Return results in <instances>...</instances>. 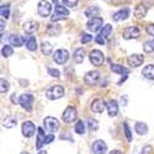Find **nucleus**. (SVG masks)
<instances>
[{
    "label": "nucleus",
    "instance_id": "e433bc0d",
    "mask_svg": "<svg viewBox=\"0 0 154 154\" xmlns=\"http://www.w3.org/2000/svg\"><path fill=\"white\" fill-rule=\"evenodd\" d=\"M123 130H125V136H126L127 140H128V142H131V140H132V133H131L130 127H128V125L126 122L123 123Z\"/></svg>",
    "mask_w": 154,
    "mask_h": 154
},
{
    "label": "nucleus",
    "instance_id": "4c0bfd02",
    "mask_svg": "<svg viewBox=\"0 0 154 154\" xmlns=\"http://www.w3.org/2000/svg\"><path fill=\"white\" fill-rule=\"evenodd\" d=\"M88 125H89V128H90L91 131H96L97 128H99V123H97V121L94 120V119H89V120H88Z\"/></svg>",
    "mask_w": 154,
    "mask_h": 154
},
{
    "label": "nucleus",
    "instance_id": "58836bf2",
    "mask_svg": "<svg viewBox=\"0 0 154 154\" xmlns=\"http://www.w3.org/2000/svg\"><path fill=\"white\" fill-rule=\"evenodd\" d=\"M93 40V36L91 35H89V33H84L83 36H82V38H80V42L83 43V45H85V43H89Z\"/></svg>",
    "mask_w": 154,
    "mask_h": 154
},
{
    "label": "nucleus",
    "instance_id": "c03bdc74",
    "mask_svg": "<svg viewBox=\"0 0 154 154\" xmlns=\"http://www.w3.org/2000/svg\"><path fill=\"white\" fill-rule=\"evenodd\" d=\"M147 32H148V35L154 36V23H152V25H149V26H147Z\"/></svg>",
    "mask_w": 154,
    "mask_h": 154
},
{
    "label": "nucleus",
    "instance_id": "dca6fc26",
    "mask_svg": "<svg viewBox=\"0 0 154 154\" xmlns=\"http://www.w3.org/2000/svg\"><path fill=\"white\" fill-rule=\"evenodd\" d=\"M46 138L47 134H45L43 132V128H37V142H36V148L37 149H41L43 144H46Z\"/></svg>",
    "mask_w": 154,
    "mask_h": 154
},
{
    "label": "nucleus",
    "instance_id": "5701e85b",
    "mask_svg": "<svg viewBox=\"0 0 154 154\" xmlns=\"http://www.w3.org/2000/svg\"><path fill=\"white\" fill-rule=\"evenodd\" d=\"M22 29H23L25 32L32 33V32H35V31L38 29V22H36V21H27V22L23 23Z\"/></svg>",
    "mask_w": 154,
    "mask_h": 154
},
{
    "label": "nucleus",
    "instance_id": "f257e3e1",
    "mask_svg": "<svg viewBox=\"0 0 154 154\" xmlns=\"http://www.w3.org/2000/svg\"><path fill=\"white\" fill-rule=\"evenodd\" d=\"M64 95V89L60 85L51 86L46 90V96L49 100H58Z\"/></svg>",
    "mask_w": 154,
    "mask_h": 154
},
{
    "label": "nucleus",
    "instance_id": "aec40b11",
    "mask_svg": "<svg viewBox=\"0 0 154 154\" xmlns=\"http://www.w3.org/2000/svg\"><path fill=\"white\" fill-rule=\"evenodd\" d=\"M105 109V102L102 101L101 99H96L91 102V110L96 113H101Z\"/></svg>",
    "mask_w": 154,
    "mask_h": 154
},
{
    "label": "nucleus",
    "instance_id": "f704fd0d",
    "mask_svg": "<svg viewBox=\"0 0 154 154\" xmlns=\"http://www.w3.org/2000/svg\"><path fill=\"white\" fill-rule=\"evenodd\" d=\"M143 49H144L146 53H152L153 51H154V40H149V41L144 42Z\"/></svg>",
    "mask_w": 154,
    "mask_h": 154
},
{
    "label": "nucleus",
    "instance_id": "c9c22d12",
    "mask_svg": "<svg viewBox=\"0 0 154 154\" xmlns=\"http://www.w3.org/2000/svg\"><path fill=\"white\" fill-rule=\"evenodd\" d=\"M0 83H2V86H0V93H2V94H5V93L9 90V88H10L9 82H6L4 78H2Z\"/></svg>",
    "mask_w": 154,
    "mask_h": 154
},
{
    "label": "nucleus",
    "instance_id": "f3484780",
    "mask_svg": "<svg viewBox=\"0 0 154 154\" xmlns=\"http://www.w3.org/2000/svg\"><path fill=\"white\" fill-rule=\"evenodd\" d=\"M128 16H130V9L125 8V9H121L120 11H117V12H115L113 16H112V20L113 21H122V20H126Z\"/></svg>",
    "mask_w": 154,
    "mask_h": 154
},
{
    "label": "nucleus",
    "instance_id": "a18cd8bd",
    "mask_svg": "<svg viewBox=\"0 0 154 154\" xmlns=\"http://www.w3.org/2000/svg\"><path fill=\"white\" fill-rule=\"evenodd\" d=\"M54 140V136L53 134H47V138H46V144H49L51 142Z\"/></svg>",
    "mask_w": 154,
    "mask_h": 154
},
{
    "label": "nucleus",
    "instance_id": "a878e982",
    "mask_svg": "<svg viewBox=\"0 0 154 154\" xmlns=\"http://www.w3.org/2000/svg\"><path fill=\"white\" fill-rule=\"evenodd\" d=\"M52 49H53V47H52V45H51L49 42L43 41L41 43V51H42V53L45 56H49L51 53H52Z\"/></svg>",
    "mask_w": 154,
    "mask_h": 154
},
{
    "label": "nucleus",
    "instance_id": "b1692460",
    "mask_svg": "<svg viewBox=\"0 0 154 154\" xmlns=\"http://www.w3.org/2000/svg\"><path fill=\"white\" fill-rule=\"evenodd\" d=\"M134 131L139 134V136H144L148 132V126L144 122H137L134 126Z\"/></svg>",
    "mask_w": 154,
    "mask_h": 154
},
{
    "label": "nucleus",
    "instance_id": "cd10ccee",
    "mask_svg": "<svg viewBox=\"0 0 154 154\" xmlns=\"http://www.w3.org/2000/svg\"><path fill=\"white\" fill-rule=\"evenodd\" d=\"M47 32L52 36H58L60 33V26L59 25H48Z\"/></svg>",
    "mask_w": 154,
    "mask_h": 154
},
{
    "label": "nucleus",
    "instance_id": "4468645a",
    "mask_svg": "<svg viewBox=\"0 0 154 154\" xmlns=\"http://www.w3.org/2000/svg\"><path fill=\"white\" fill-rule=\"evenodd\" d=\"M143 60H144V57L140 56V54H132V56L128 57V59H127L128 64H130L132 68H137L139 66H142Z\"/></svg>",
    "mask_w": 154,
    "mask_h": 154
},
{
    "label": "nucleus",
    "instance_id": "4be33fe9",
    "mask_svg": "<svg viewBox=\"0 0 154 154\" xmlns=\"http://www.w3.org/2000/svg\"><path fill=\"white\" fill-rule=\"evenodd\" d=\"M142 74L144 78H147L149 80H154V64H148V66H146L142 70Z\"/></svg>",
    "mask_w": 154,
    "mask_h": 154
},
{
    "label": "nucleus",
    "instance_id": "c756f323",
    "mask_svg": "<svg viewBox=\"0 0 154 154\" xmlns=\"http://www.w3.org/2000/svg\"><path fill=\"white\" fill-rule=\"evenodd\" d=\"M74 131L75 133H78V134H84L85 132V125L82 120H79L78 122H76V125L74 126Z\"/></svg>",
    "mask_w": 154,
    "mask_h": 154
},
{
    "label": "nucleus",
    "instance_id": "2eb2a0df",
    "mask_svg": "<svg viewBox=\"0 0 154 154\" xmlns=\"http://www.w3.org/2000/svg\"><path fill=\"white\" fill-rule=\"evenodd\" d=\"M106 107H107L109 116H111V117L117 116V113H119V105H117V101L116 100H110L107 102Z\"/></svg>",
    "mask_w": 154,
    "mask_h": 154
},
{
    "label": "nucleus",
    "instance_id": "7c9ffc66",
    "mask_svg": "<svg viewBox=\"0 0 154 154\" xmlns=\"http://www.w3.org/2000/svg\"><path fill=\"white\" fill-rule=\"evenodd\" d=\"M4 127H6V128H12V127H15L16 126V119L15 117H11V116H9V117H6L5 120H4Z\"/></svg>",
    "mask_w": 154,
    "mask_h": 154
},
{
    "label": "nucleus",
    "instance_id": "49530a36",
    "mask_svg": "<svg viewBox=\"0 0 154 154\" xmlns=\"http://www.w3.org/2000/svg\"><path fill=\"white\" fill-rule=\"evenodd\" d=\"M10 99H11V102H12V104H16L17 101H20V99H17V95H16V94H12Z\"/></svg>",
    "mask_w": 154,
    "mask_h": 154
},
{
    "label": "nucleus",
    "instance_id": "9d476101",
    "mask_svg": "<svg viewBox=\"0 0 154 154\" xmlns=\"http://www.w3.org/2000/svg\"><path fill=\"white\" fill-rule=\"evenodd\" d=\"M68 58H69V53H68L67 49H58V51H56L54 54H53V59L58 64L67 63Z\"/></svg>",
    "mask_w": 154,
    "mask_h": 154
},
{
    "label": "nucleus",
    "instance_id": "c85d7f7f",
    "mask_svg": "<svg viewBox=\"0 0 154 154\" xmlns=\"http://www.w3.org/2000/svg\"><path fill=\"white\" fill-rule=\"evenodd\" d=\"M26 47H27L29 51H31V52H35V51L37 49V42H36L35 37H30L26 41Z\"/></svg>",
    "mask_w": 154,
    "mask_h": 154
},
{
    "label": "nucleus",
    "instance_id": "393cba45",
    "mask_svg": "<svg viewBox=\"0 0 154 154\" xmlns=\"http://www.w3.org/2000/svg\"><path fill=\"white\" fill-rule=\"evenodd\" d=\"M99 14H100V9L97 6H90V8H88L85 10V16L89 17V19L96 17Z\"/></svg>",
    "mask_w": 154,
    "mask_h": 154
},
{
    "label": "nucleus",
    "instance_id": "6e6552de",
    "mask_svg": "<svg viewBox=\"0 0 154 154\" xmlns=\"http://www.w3.org/2000/svg\"><path fill=\"white\" fill-rule=\"evenodd\" d=\"M21 131H22L23 137H26V138H31V137L35 134L36 126H35V123H33V122H31V121H25V122L22 123Z\"/></svg>",
    "mask_w": 154,
    "mask_h": 154
},
{
    "label": "nucleus",
    "instance_id": "79ce46f5",
    "mask_svg": "<svg viewBox=\"0 0 154 154\" xmlns=\"http://www.w3.org/2000/svg\"><path fill=\"white\" fill-rule=\"evenodd\" d=\"M153 150V147L152 146H149V144H147V146H144L143 147V149L140 150V153L139 154H150V152Z\"/></svg>",
    "mask_w": 154,
    "mask_h": 154
},
{
    "label": "nucleus",
    "instance_id": "f03ea898",
    "mask_svg": "<svg viewBox=\"0 0 154 154\" xmlns=\"http://www.w3.org/2000/svg\"><path fill=\"white\" fill-rule=\"evenodd\" d=\"M68 15H69V10L67 8H64V6L58 4V5H56L54 14L51 16V20H52V22H57L59 20H64Z\"/></svg>",
    "mask_w": 154,
    "mask_h": 154
},
{
    "label": "nucleus",
    "instance_id": "f8f14e48",
    "mask_svg": "<svg viewBox=\"0 0 154 154\" xmlns=\"http://www.w3.org/2000/svg\"><path fill=\"white\" fill-rule=\"evenodd\" d=\"M100 79V73L97 70H91L85 74L84 76V82L88 84V85H95Z\"/></svg>",
    "mask_w": 154,
    "mask_h": 154
},
{
    "label": "nucleus",
    "instance_id": "473e14b6",
    "mask_svg": "<svg viewBox=\"0 0 154 154\" xmlns=\"http://www.w3.org/2000/svg\"><path fill=\"white\" fill-rule=\"evenodd\" d=\"M0 14H2V17L3 20L8 19L10 16V6L9 4H5V5H2V8H0Z\"/></svg>",
    "mask_w": 154,
    "mask_h": 154
},
{
    "label": "nucleus",
    "instance_id": "7ed1b4c3",
    "mask_svg": "<svg viewBox=\"0 0 154 154\" xmlns=\"http://www.w3.org/2000/svg\"><path fill=\"white\" fill-rule=\"evenodd\" d=\"M43 125H45V130L49 133L57 132L59 128V121L54 117H46L43 121Z\"/></svg>",
    "mask_w": 154,
    "mask_h": 154
},
{
    "label": "nucleus",
    "instance_id": "423d86ee",
    "mask_svg": "<svg viewBox=\"0 0 154 154\" xmlns=\"http://www.w3.org/2000/svg\"><path fill=\"white\" fill-rule=\"evenodd\" d=\"M32 102H33V96L31 94H23L20 96L19 104L25 111H27V112L32 111Z\"/></svg>",
    "mask_w": 154,
    "mask_h": 154
},
{
    "label": "nucleus",
    "instance_id": "2f4dec72",
    "mask_svg": "<svg viewBox=\"0 0 154 154\" xmlns=\"http://www.w3.org/2000/svg\"><path fill=\"white\" fill-rule=\"evenodd\" d=\"M111 32H112V26H111V25H109V23H106L105 26H102L100 35L104 37V38H107V37L111 35Z\"/></svg>",
    "mask_w": 154,
    "mask_h": 154
},
{
    "label": "nucleus",
    "instance_id": "a211bd4d",
    "mask_svg": "<svg viewBox=\"0 0 154 154\" xmlns=\"http://www.w3.org/2000/svg\"><path fill=\"white\" fill-rule=\"evenodd\" d=\"M147 6L144 5V4H139V5H137L136 6V9H134V16L138 19V20H140V19H144L146 17V15H147Z\"/></svg>",
    "mask_w": 154,
    "mask_h": 154
},
{
    "label": "nucleus",
    "instance_id": "bb28decb",
    "mask_svg": "<svg viewBox=\"0 0 154 154\" xmlns=\"http://www.w3.org/2000/svg\"><path fill=\"white\" fill-rule=\"evenodd\" d=\"M111 70L117 74H128V72H130L127 68H125L123 66H120V64H111Z\"/></svg>",
    "mask_w": 154,
    "mask_h": 154
},
{
    "label": "nucleus",
    "instance_id": "ddd939ff",
    "mask_svg": "<svg viewBox=\"0 0 154 154\" xmlns=\"http://www.w3.org/2000/svg\"><path fill=\"white\" fill-rule=\"evenodd\" d=\"M93 152L94 154H105L107 150V144L101 139H97L93 143Z\"/></svg>",
    "mask_w": 154,
    "mask_h": 154
},
{
    "label": "nucleus",
    "instance_id": "ea45409f",
    "mask_svg": "<svg viewBox=\"0 0 154 154\" xmlns=\"http://www.w3.org/2000/svg\"><path fill=\"white\" fill-rule=\"evenodd\" d=\"M63 3H64V5H66V6H69V8H74V6H76V5H78L79 0H63Z\"/></svg>",
    "mask_w": 154,
    "mask_h": 154
},
{
    "label": "nucleus",
    "instance_id": "39448f33",
    "mask_svg": "<svg viewBox=\"0 0 154 154\" xmlns=\"http://www.w3.org/2000/svg\"><path fill=\"white\" fill-rule=\"evenodd\" d=\"M102 25H104V20L99 16H96L93 19H89V21L86 23V29L90 32H96L100 29H102Z\"/></svg>",
    "mask_w": 154,
    "mask_h": 154
},
{
    "label": "nucleus",
    "instance_id": "1a4fd4ad",
    "mask_svg": "<svg viewBox=\"0 0 154 154\" xmlns=\"http://www.w3.org/2000/svg\"><path fill=\"white\" fill-rule=\"evenodd\" d=\"M76 109L73 107V106H68L66 110H64L63 115H62V119L64 122H67V123H70V122H74V120L76 119Z\"/></svg>",
    "mask_w": 154,
    "mask_h": 154
},
{
    "label": "nucleus",
    "instance_id": "72a5a7b5",
    "mask_svg": "<svg viewBox=\"0 0 154 154\" xmlns=\"http://www.w3.org/2000/svg\"><path fill=\"white\" fill-rule=\"evenodd\" d=\"M12 53H14V49H12L11 46L5 45V46L3 47V49H2V54H3L4 58H9L10 56H12Z\"/></svg>",
    "mask_w": 154,
    "mask_h": 154
},
{
    "label": "nucleus",
    "instance_id": "3c124183",
    "mask_svg": "<svg viewBox=\"0 0 154 154\" xmlns=\"http://www.w3.org/2000/svg\"><path fill=\"white\" fill-rule=\"evenodd\" d=\"M21 154H29V153H27V152H22Z\"/></svg>",
    "mask_w": 154,
    "mask_h": 154
},
{
    "label": "nucleus",
    "instance_id": "de8ad7c7",
    "mask_svg": "<svg viewBox=\"0 0 154 154\" xmlns=\"http://www.w3.org/2000/svg\"><path fill=\"white\" fill-rule=\"evenodd\" d=\"M109 154H121V152L120 150H111Z\"/></svg>",
    "mask_w": 154,
    "mask_h": 154
},
{
    "label": "nucleus",
    "instance_id": "412c9836",
    "mask_svg": "<svg viewBox=\"0 0 154 154\" xmlns=\"http://www.w3.org/2000/svg\"><path fill=\"white\" fill-rule=\"evenodd\" d=\"M73 58H74V62L75 63H83L84 62V58H85V51L84 48H76L74 51V54H73Z\"/></svg>",
    "mask_w": 154,
    "mask_h": 154
},
{
    "label": "nucleus",
    "instance_id": "8fccbe9b",
    "mask_svg": "<svg viewBox=\"0 0 154 154\" xmlns=\"http://www.w3.org/2000/svg\"><path fill=\"white\" fill-rule=\"evenodd\" d=\"M52 2H53V3L56 4V5H58V4H57V2H58V0H52Z\"/></svg>",
    "mask_w": 154,
    "mask_h": 154
},
{
    "label": "nucleus",
    "instance_id": "37998d69",
    "mask_svg": "<svg viewBox=\"0 0 154 154\" xmlns=\"http://www.w3.org/2000/svg\"><path fill=\"white\" fill-rule=\"evenodd\" d=\"M95 41H96V43H99V45H102V46L105 45V38L102 37L101 35H99V36L95 37Z\"/></svg>",
    "mask_w": 154,
    "mask_h": 154
},
{
    "label": "nucleus",
    "instance_id": "9b49d317",
    "mask_svg": "<svg viewBox=\"0 0 154 154\" xmlns=\"http://www.w3.org/2000/svg\"><path fill=\"white\" fill-rule=\"evenodd\" d=\"M125 40H132V38H137L139 36V29L137 26H128L123 30L122 33Z\"/></svg>",
    "mask_w": 154,
    "mask_h": 154
},
{
    "label": "nucleus",
    "instance_id": "20e7f679",
    "mask_svg": "<svg viewBox=\"0 0 154 154\" xmlns=\"http://www.w3.org/2000/svg\"><path fill=\"white\" fill-rule=\"evenodd\" d=\"M89 59H90L91 64H94L96 67H100V66H102V63H104L105 57H104V53H102L101 51L94 49L90 52V54H89Z\"/></svg>",
    "mask_w": 154,
    "mask_h": 154
},
{
    "label": "nucleus",
    "instance_id": "6ab92c4d",
    "mask_svg": "<svg viewBox=\"0 0 154 154\" xmlns=\"http://www.w3.org/2000/svg\"><path fill=\"white\" fill-rule=\"evenodd\" d=\"M9 42L11 46H15V47H22L25 43V38L20 35H12L9 38Z\"/></svg>",
    "mask_w": 154,
    "mask_h": 154
},
{
    "label": "nucleus",
    "instance_id": "0eeeda50",
    "mask_svg": "<svg viewBox=\"0 0 154 154\" xmlns=\"http://www.w3.org/2000/svg\"><path fill=\"white\" fill-rule=\"evenodd\" d=\"M37 11H38V14H40V16L47 17L51 15V12H52V5H51L47 0H41V2L38 3Z\"/></svg>",
    "mask_w": 154,
    "mask_h": 154
},
{
    "label": "nucleus",
    "instance_id": "a19ab883",
    "mask_svg": "<svg viewBox=\"0 0 154 154\" xmlns=\"http://www.w3.org/2000/svg\"><path fill=\"white\" fill-rule=\"evenodd\" d=\"M48 74L51 76H53V78H59L60 76V73L58 69H53V68H48Z\"/></svg>",
    "mask_w": 154,
    "mask_h": 154
},
{
    "label": "nucleus",
    "instance_id": "09e8293b",
    "mask_svg": "<svg viewBox=\"0 0 154 154\" xmlns=\"http://www.w3.org/2000/svg\"><path fill=\"white\" fill-rule=\"evenodd\" d=\"M38 154H47L46 150H41V152H38Z\"/></svg>",
    "mask_w": 154,
    "mask_h": 154
}]
</instances>
